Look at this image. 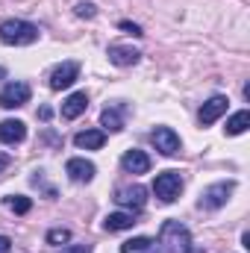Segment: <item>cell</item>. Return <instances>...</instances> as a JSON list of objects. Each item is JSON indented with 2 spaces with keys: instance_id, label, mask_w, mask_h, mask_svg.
I'll list each match as a JSON object with an SVG mask.
<instances>
[{
  "instance_id": "8992f818",
  "label": "cell",
  "mask_w": 250,
  "mask_h": 253,
  "mask_svg": "<svg viewBox=\"0 0 250 253\" xmlns=\"http://www.w3.org/2000/svg\"><path fill=\"white\" fill-rule=\"evenodd\" d=\"M30 100V85L27 83H9V85H3V91H0V106L3 109H18V106H24Z\"/></svg>"
},
{
  "instance_id": "cb8c5ba5",
  "label": "cell",
  "mask_w": 250,
  "mask_h": 253,
  "mask_svg": "<svg viewBox=\"0 0 250 253\" xmlns=\"http://www.w3.org/2000/svg\"><path fill=\"white\" fill-rule=\"evenodd\" d=\"M121 30H126V33H132V36H141V30H138L135 24H129V21H121Z\"/></svg>"
},
{
  "instance_id": "277c9868",
  "label": "cell",
  "mask_w": 250,
  "mask_h": 253,
  "mask_svg": "<svg viewBox=\"0 0 250 253\" xmlns=\"http://www.w3.org/2000/svg\"><path fill=\"white\" fill-rule=\"evenodd\" d=\"M115 203H118L124 212H138V209H144V203H147V191L141 189V186H124V189L115 191Z\"/></svg>"
},
{
  "instance_id": "9a60e30c",
  "label": "cell",
  "mask_w": 250,
  "mask_h": 253,
  "mask_svg": "<svg viewBox=\"0 0 250 253\" xmlns=\"http://www.w3.org/2000/svg\"><path fill=\"white\" fill-rule=\"evenodd\" d=\"M103 141H106V132L103 129H83V132L74 135V144L80 150H100Z\"/></svg>"
},
{
  "instance_id": "7402d4cb",
  "label": "cell",
  "mask_w": 250,
  "mask_h": 253,
  "mask_svg": "<svg viewBox=\"0 0 250 253\" xmlns=\"http://www.w3.org/2000/svg\"><path fill=\"white\" fill-rule=\"evenodd\" d=\"M77 15H80V18H94V15H97V6L83 0V3H77Z\"/></svg>"
},
{
  "instance_id": "d6986e66",
  "label": "cell",
  "mask_w": 250,
  "mask_h": 253,
  "mask_svg": "<svg viewBox=\"0 0 250 253\" xmlns=\"http://www.w3.org/2000/svg\"><path fill=\"white\" fill-rule=\"evenodd\" d=\"M100 124L106 126V129H112V132H121L124 129V118H121L118 109H103L100 112Z\"/></svg>"
},
{
  "instance_id": "52a82bcc",
  "label": "cell",
  "mask_w": 250,
  "mask_h": 253,
  "mask_svg": "<svg viewBox=\"0 0 250 253\" xmlns=\"http://www.w3.org/2000/svg\"><path fill=\"white\" fill-rule=\"evenodd\" d=\"M77 77H80V65H77V62H62V65H56V68L50 71V88H53V91L71 88V85L77 83Z\"/></svg>"
},
{
  "instance_id": "8fae6325",
  "label": "cell",
  "mask_w": 250,
  "mask_h": 253,
  "mask_svg": "<svg viewBox=\"0 0 250 253\" xmlns=\"http://www.w3.org/2000/svg\"><path fill=\"white\" fill-rule=\"evenodd\" d=\"M27 138V126L18 118H9V121H0V141L3 144H21Z\"/></svg>"
},
{
  "instance_id": "9c48e42d",
  "label": "cell",
  "mask_w": 250,
  "mask_h": 253,
  "mask_svg": "<svg viewBox=\"0 0 250 253\" xmlns=\"http://www.w3.org/2000/svg\"><path fill=\"white\" fill-rule=\"evenodd\" d=\"M121 168L126 174H147L150 171V156L144 150H126L121 156Z\"/></svg>"
},
{
  "instance_id": "e0dca14e",
  "label": "cell",
  "mask_w": 250,
  "mask_h": 253,
  "mask_svg": "<svg viewBox=\"0 0 250 253\" xmlns=\"http://www.w3.org/2000/svg\"><path fill=\"white\" fill-rule=\"evenodd\" d=\"M156 251V242L147 239V236H138V239H129L121 245V253H153Z\"/></svg>"
},
{
  "instance_id": "4fadbf2b",
  "label": "cell",
  "mask_w": 250,
  "mask_h": 253,
  "mask_svg": "<svg viewBox=\"0 0 250 253\" xmlns=\"http://www.w3.org/2000/svg\"><path fill=\"white\" fill-rule=\"evenodd\" d=\"M106 56H109V62L118 65V68H129V65L138 62V56H141V53H138L135 47H126V44H112Z\"/></svg>"
},
{
  "instance_id": "30bf717a",
  "label": "cell",
  "mask_w": 250,
  "mask_h": 253,
  "mask_svg": "<svg viewBox=\"0 0 250 253\" xmlns=\"http://www.w3.org/2000/svg\"><path fill=\"white\" fill-rule=\"evenodd\" d=\"M227 103H230V100H227L224 94H215V97H209V100L203 103V109H200V124H206V126L215 124V121H218V118L227 112Z\"/></svg>"
},
{
  "instance_id": "6da1fadb",
  "label": "cell",
  "mask_w": 250,
  "mask_h": 253,
  "mask_svg": "<svg viewBox=\"0 0 250 253\" xmlns=\"http://www.w3.org/2000/svg\"><path fill=\"white\" fill-rule=\"evenodd\" d=\"M0 42L9 44V47L33 44V42H39V27L30 24V21H21V18H9V21L0 24Z\"/></svg>"
},
{
  "instance_id": "4316f807",
  "label": "cell",
  "mask_w": 250,
  "mask_h": 253,
  "mask_svg": "<svg viewBox=\"0 0 250 253\" xmlns=\"http://www.w3.org/2000/svg\"><path fill=\"white\" fill-rule=\"evenodd\" d=\"M0 77H3V68H0Z\"/></svg>"
},
{
  "instance_id": "7c38bea8",
  "label": "cell",
  "mask_w": 250,
  "mask_h": 253,
  "mask_svg": "<svg viewBox=\"0 0 250 253\" xmlns=\"http://www.w3.org/2000/svg\"><path fill=\"white\" fill-rule=\"evenodd\" d=\"M65 171H68V177L74 183H91L94 180V165L88 159H68Z\"/></svg>"
},
{
  "instance_id": "484cf974",
  "label": "cell",
  "mask_w": 250,
  "mask_h": 253,
  "mask_svg": "<svg viewBox=\"0 0 250 253\" xmlns=\"http://www.w3.org/2000/svg\"><path fill=\"white\" fill-rule=\"evenodd\" d=\"M6 165H9V156H6V153H0V171H3Z\"/></svg>"
},
{
  "instance_id": "ffe728a7",
  "label": "cell",
  "mask_w": 250,
  "mask_h": 253,
  "mask_svg": "<svg viewBox=\"0 0 250 253\" xmlns=\"http://www.w3.org/2000/svg\"><path fill=\"white\" fill-rule=\"evenodd\" d=\"M6 206H9L15 215H27V212L33 209V200H30V197H24V194H15V197H9V200H6Z\"/></svg>"
},
{
  "instance_id": "7a4b0ae2",
  "label": "cell",
  "mask_w": 250,
  "mask_h": 253,
  "mask_svg": "<svg viewBox=\"0 0 250 253\" xmlns=\"http://www.w3.org/2000/svg\"><path fill=\"white\" fill-rule=\"evenodd\" d=\"M159 245L165 253H191V233L180 221H165L159 230Z\"/></svg>"
},
{
  "instance_id": "ac0fdd59",
  "label": "cell",
  "mask_w": 250,
  "mask_h": 253,
  "mask_svg": "<svg viewBox=\"0 0 250 253\" xmlns=\"http://www.w3.org/2000/svg\"><path fill=\"white\" fill-rule=\"evenodd\" d=\"M248 126H250V112H248V109H242V112H236V115L227 121L224 129H227V135H242Z\"/></svg>"
},
{
  "instance_id": "603a6c76",
  "label": "cell",
  "mask_w": 250,
  "mask_h": 253,
  "mask_svg": "<svg viewBox=\"0 0 250 253\" xmlns=\"http://www.w3.org/2000/svg\"><path fill=\"white\" fill-rule=\"evenodd\" d=\"M62 253H91V245H71V248H65Z\"/></svg>"
},
{
  "instance_id": "3957f363",
  "label": "cell",
  "mask_w": 250,
  "mask_h": 253,
  "mask_svg": "<svg viewBox=\"0 0 250 253\" xmlns=\"http://www.w3.org/2000/svg\"><path fill=\"white\" fill-rule=\"evenodd\" d=\"M180 191H183V177H180L177 171H162V174H156V180H153V194H156L162 203H174V200L180 197Z\"/></svg>"
},
{
  "instance_id": "2e32d148",
  "label": "cell",
  "mask_w": 250,
  "mask_h": 253,
  "mask_svg": "<svg viewBox=\"0 0 250 253\" xmlns=\"http://www.w3.org/2000/svg\"><path fill=\"white\" fill-rule=\"evenodd\" d=\"M135 221H132V212H112V215H106L103 218V227L109 230V233H121V230H129Z\"/></svg>"
},
{
  "instance_id": "d4e9b609",
  "label": "cell",
  "mask_w": 250,
  "mask_h": 253,
  "mask_svg": "<svg viewBox=\"0 0 250 253\" xmlns=\"http://www.w3.org/2000/svg\"><path fill=\"white\" fill-rule=\"evenodd\" d=\"M9 251H12V242L6 236H0V253H9Z\"/></svg>"
},
{
  "instance_id": "5bb4252c",
  "label": "cell",
  "mask_w": 250,
  "mask_h": 253,
  "mask_svg": "<svg viewBox=\"0 0 250 253\" xmlns=\"http://www.w3.org/2000/svg\"><path fill=\"white\" fill-rule=\"evenodd\" d=\"M85 106H88V94H85V91H74V94L62 103V118L65 121L80 118V115L85 112Z\"/></svg>"
},
{
  "instance_id": "44dd1931",
  "label": "cell",
  "mask_w": 250,
  "mask_h": 253,
  "mask_svg": "<svg viewBox=\"0 0 250 253\" xmlns=\"http://www.w3.org/2000/svg\"><path fill=\"white\" fill-rule=\"evenodd\" d=\"M65 242H71V230L56 227V230H50V233H47V245H65Z\"/></svg>"
},
{
  "instance_id": "5b68a950",
  "label": "cell",
  "mask_w": 250,
  "mask_h": 253,
  "mask_svg": "<svg viewBox=\"0 0 250 253\" xmlns=\"http://www.w3.org/2000/svg\"><path fill=\"white\" fill-rule=\"evenodd\" d=\"M233 189H236V183H215V186H209L200 194V209H221L230 200Z\"/></svg>"
},
{
  "instance_id": "ba28073f",
  "label": "cell",
  "mask_w": 250,
  "mask_h": 253,
  "mask_svg": "<svg viewBox=\"0 0 250 253\" xmlns=\"http://www.w3.org/2000/svg\"><path fill=\"white\" fill-rule=\"evenodd\" d=\"M150 138H153V144H156L159 153H165V156H177L180 153V135L171 126H156Z\"/></svg>"
}]
</instances>
